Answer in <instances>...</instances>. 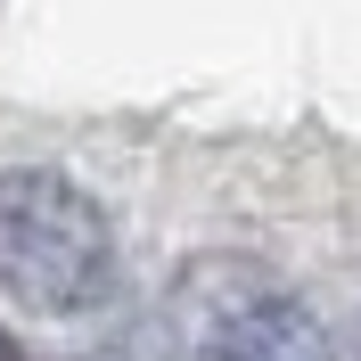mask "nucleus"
I'll return each instance as SVG.
<instances>
[{"mask_svg":"<svg viewBox=\"0 0 361 361\" xmlns=\"http://www.w3.org/2000/svg\"><path fill=\"white\" fill-rule=\"evenodd\" d=\"M0 361H33V353H25V345L8 337V329H0Z\"/></svg>","mask_w":361,"mask_h":361,"instance_id":"obj_3","label":"nucleus"},{"mask_svg":"<svg viewBox=\"0 0 361 361\" xmlns=\"http://www.w3.org/2000/svg\"><path fill=\"white\" fill-rule=\"evenodd\" d=\"M0 288L42 320H74L90 304H107L115 238L99 197L42 164L0 173Z\"/></svg>","mask_w":361,"mask_h":361,"instance_id":"obj_1","label":"nucleus"},{"mask_svg":"<svg viewBox=\"0 0 361 361\" xmlns=\"http://www.w3.org/2000/svg\"><path fill=\"white\" fill-rule=\"evenodd\" d=\"M180 361H337L304 295L247 255H197L164 304Z\"/></svg>","mask_w":361,"mask_h":361,"instance_id":"obj_2","label":"nucleus"}]
</instances>
